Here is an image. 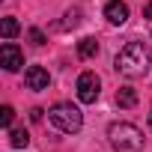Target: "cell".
<instances>
[{
	"label": "cell",
	"instance_id": "cell-7",
	"mask_svg": "<svg viewBox=\"0 0 152 152\" xmlns=\"http://www.w3.org/2000/svg\"><path fill=\"white\" fill-rule=\"evenodd\" d=\"M104 18L110 24H125L128 21V3H122V0H107L104 3Z\"/></svg>",
	"mask_w": 152,
	"mask_h": 152
},
{
	"label": "cell",
	"instance_id": "cell-8",
	"mask_svg": "<svg viewBox=\"0 0 152 152\" xmlns=\"http://www.w3.org/2000/svg\"><path fill=\"white\" fill-rule=\"evenodd\" d=\"M96 54H99V42H96L93 36H87V39L78 42V57H81V60H93Z\"/></svg>",
	"mask_w": 152,
	"mask_h": 152
},
{
	"label": "cell",
	"instance_id": "cell-13",
	"mask_svg": "<svg viewBox=\"0 0 152 152\" xmlns=\"http://www.w3.org/2000/svg\"><path fill=\"white\" fill-rule=\"evenodd\" d=\"M12 119H15V110H12L9 104H3V107H0V122L9 128V125H12Z\"/></svg>",
	"mask_w": 152,
	"mask_h": 152
},
{
	"label": "cell",
	"instance_id": "cell-1",
	"mask_svg": "<svg viewBox=\"0 0 152 152\" xmlns=\"http://www.w3.org/2000/svg\"><path fill=\"white\" fill-rule=\"evenodd\" d=\"M152 66V54L143 42H128L125 48H119V54L113 57V69L125 78H143Z\"/></svg>",
	"mask_w": 152,
	"mask_h": 152
},
{
	"label": "cell",
	"instance_id": "cell-6",
	"mask_svg": "<svg viewBox=\"0 0 152 152\" xmlns=\"http://www.w3.org/2000/svg\"><path fill=\"white\" fill-rule=\"evenodd\" d=\"M24 84H27L30 90L42 93V90H48V84H51V75H48V69H42V66H30V69L24 72Z\"/></svg>",
	"mask_w": 152,
	"mask_h": 152
},
{
	"label": "cell",
	"instance_id": "cell-17",
	"mask_svg": "<svg viewBox=\"0 0 152 152\" xmlns=\"http://www.w3.org/2000/svg\"><path fill=\"white\" fill-rule=\"evenodd\" d=\"M149 125H152V113H149Z\"/></svg>",
	"mask_w": 152,
	"mask_h": 152
},
{
	"label": "cell",
	"instance_id": "cell-5",
	"mask_svg": "<svg viewBox=\"0 0 152 152\" xmlns=\"http://www.w3.org/2000/svg\"><path fill=\"white\" fill-rule=\"evenodd\" d=\"M0 66H3L6 72H18L21 66H24V54H21V48L15 45V42H3L0 45Z\"/></svg>",
	"mask_w": 152,
	"mask_h": 152
},
{
	"label": "cell",
	"instance_id": "cell-3",
	"mask_svg": "<svg viewBox=\"0 0 152 152\" xmlns=\"http://www.w3.org/2000/svg\"><path fill=\"white\" fill-rule=\"evenodd\" d=\"M48 119L63 131V134H78L84 128V113L75 107L72 102H57L51 110H48Z\"/></svg>",
	"mask_w": 152,
	"mask_h": 152
},
{
	"label": "cell",
	"instance_id": "cell-10",
	"mask_svg": "<svg viewBox=\"0 0 152 152\" xmlns=\"http://www.w3.org/2000/svg\"><path fill=\"white\" fill-rule=\"evenodd\" d=\"M9 143H12L15 149L27 146V143H30V134H27V128H9Z\"/></svg>",
	"mask_w": 152,
	"mask_h": 152
},
{
	"label": "cell",
	"instance_id": "cell-14",
	"mask_svg": "<svg viewBox=\"0 0 152 152\" xmlns=\"http://www.w3.org/2000/svg\"><path fill=\"white\" fill-rule=\"evenodd\" d=\"M27 36H30V42H33V45H45V33H42L39 27H30V33H27Z\"/></svg>",
	"mask_w": 152,
	"mask_h": 152
},
{
	"label": "cell",
	"instance_id": "cell-4",
	"mask_svg": "<svg viewBox=\"0 0 152 152\" xmlns=\"http://www.w3.org/2000/svg\"><path fill=\"white\" fill-rule=\"evenodd\" d=\"M78 99L84 104H96L99 93H102V81H99V75L96 72H81V78H78Z\"/></svg>",
	"mask_w": 152,
	"mask_h": 152
},
{
	"label": "cell",
	"instance_id": "cell-15",
	"mask_svg": "<svg viewBox=\"0 0 152 152\" xmlns=\"http://www.w3.org/2000/svg\"><path fill=\"white\" fill-rule=\"evenodd\" d=\"M42 113H45L42 107H33V110H30V119H33V122H39V119H42Z\"/></svg>",
	"mask_w": 152,
	"mask_h": 152
},
{
	"label": "cell",
	"instance_id": "cell-2",
	"mask_svg": "<svg viewBox=\"0 0 152 152\" xmlns=\"http://www.w3.org/2000/svg\"><path fill=\"white\" fill-rule=\"evenodd\" d=\"M107 140L116 152H140L143 149V131L131 122H110Z\"/></svg>",
	"mask_w": 152,
	"mask_h": 152
},
{
	"label": "cell",
	"instance_id": "cell-9",
	"mask_svg": "<svg viewBox=\"0 0 152 152\" xmlns=\"http://www.w3.org/2000/svg\"><path fill=\"white\" fill-rule=\"evenodd\" d=\"M116 104L119 107H134L137 104V90L134 87H119L116 90Z\"/></svg>",
	"mask_w": 152,
	"mask_h": 152
},
{
	"label": "cell",
	"instance_id": "cell-16",
	"mask_svg": "<svg viewBox=\"0 0 152 152\" xmlns=\"http://www.w3.org/2000/svg\"><path fill=\"white\" fill-rule=\"evenodd\" d=\"M143 18H152V3H146V6H143Z\"/></svg>",
	"mask_w": 152,
	"mask_h": 152
},
{
	"label": "cell",
	"instance_id": "cell-11",
	"mask_svg": "<svg viewBox=\"0 0 152 152\" xmlns=\"http://www.w3.org/2000/svg\"><path fill=\"white\" fill-rule=\"evenodd\" d=\"M78 24H81V9L75 6V9H69V12H66V21H63L60 27H63V30H69V27H78Z\"/></svg>",
	"mask_w": 152,
	"mask_h": 152
},
{
	"label": "cell",
	"instance_id": "cell-12",
	"mask_svg": "<svg viewBox=\"0 0 152 152\" xmlns=\"http://www.w3.org/2000/svg\"><path fill=\"white\" fill-rule=\"evenodd\" d=\"M0 30H3V39H12L21 27H18V21L15 18H3V24H0Z\"/></svg>",
	"mask_w": 152,
	"mask_h": 152
}]
</instances>
